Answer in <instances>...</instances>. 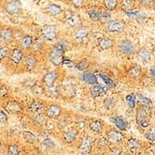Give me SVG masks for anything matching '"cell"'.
I'll use <instances>...</instances> for the list:
<instances>
[{
	"instance_id": "cell-17",
	"label": "cell",
	"mask_w": 155,
	"mask_h": 155,
	"mask_svg": "<svg viewBox=\"0 0 155 155\" xmlns=\"http://www.w3.org/2000/svg\"><path fill=\"white\" fill-rule=\"evenodd\" d=\"M78 135V131L74 128L69 129L67 131L64 132L63 135L64 140L67 142V143H72L73 141L75 140L76 137Z\"/></svg>"
},
{
	"instance_id": "cell-7",
	"label": "cell",
	"mask_w": 155,
	"mask_h": 155,
	"mask_svg": "<svg viewBox=\"0 0 155 155\" xmlns=\"http://www.w3.org/2000/svg\"><path fill=\"white\" fill-rule=\"evenodd\" d=\"M93 145V139L90 136H86L83 138L80 144V151L82 153H87L91 150Z\"/></svg>"
},
{
	"instance_id": "cell-30",
	"label": "cell",
	"mask_w": 155,
	"mask_h": 155,
	"mask_svg": "<svg viewBox=\"0 0 155 155\" xmlns=\"http://www.w3.org/2000/svg\"><path fill=\"white\" fill-rule=\"evenodd\" d=\"M138 99H139V102H140L142 106H147V107H151L153 106L152 101L147 97L143 96V95H138Z\"/></svg>"
},
{
	"instance_id": "cell-4",
	"label": "cell",
	"mask_w": 155,
	"mask_h": 155,
	"mask_svg": "<svg viewBox=\"0 0 155 155\" xmlns=\"http://www.w3.org/2000/svg\"><path fill=\"white\" fill-rule=\"evenodd\" d=\"M150 107H147V106H142L139 108L137 112V116H136V120L138 125L143 123L144 121H147V118L149 117L150 114Z\"/></svg>"
},
{
	"instance_id": "cell-1",
	"label": "cell",
	"mask_w": 155,
	"mask_h": 155,
	"mask_svg": "<svg viewBox=\"0 0 155 155\" xmlns=\"http://www.w3.org/2000/svg\"><path fill=\"white\" fill-rule=\"evenodd\" d=\"M68 44L66 41H61L55 44L51 49L49 54V60L54 66H59L63 64L64 53L67 50Z\"/></svg>"
},
{
	"instance_id": "cell-23",
	"label": "cell",
	"mask_w": 155,
	"mask_h": 155,
	"mask_svg": "<svg viewBox=\"0 0 155 155\" xmlns=\"http://www.w3.org/2000/svg\"><path fill=\"white\" fill-rule=\"evenodd\" d=\"M34 41L31 36L25 35L21 40V45L22 48L25 50H29L33 47Z\"/></svg>"
},
{
	"instance_id": "cell-31",
	"label": "cell",
	"mask_w": 155,
	"mask_h": 155,
	"mask_svg": "<svg viewBox=\"0 0 155 155\" xmlns=\"http://www.w3.org/2000/svg\"><path fill=\"white\" fill-rule=\"evenodd\" d=\"M118 4V0H104V5L109 10H113Z\"/></svg>"
},
{
	"instance_id": "cell-37",
	"label": "cell",
	"mask_w": 155,
	"mask_h": 155,
	"mask_svg": "<svg viewBox=\"0 0 155 155\" xmlns=\"http://www.w3.org/2000/svg\"><path fill=\"white\" fill-rule=\"evenodd\" d=\"M19 153V150L17 145L13 144L9 146V150H8V153H9V155H18Z\"/></svg>"
},
{
	"instance_id": "cell-38",
	"label": "cell",
	"mask_w": 155,
	"mask_h": 155,
	"mask_svg": "<svg viewBox=\"0 0 155 155\" xmlns=\"http://www.w3.org/2000/svg\"><path fill=\"white\" fill-rule=\"evenodd\" d=\"M110 19H111V16L110 14L108 13L107 12H102L100 11V21L102 22H110Z\"/></svg>"
},
{
	"instance_id": "cell-8",
	"label": "cell",
	"mask_w": 155,
	"mask_h": 155,
	"mask_svg": "<svg viewBox=\"0 0 155 155\" xmlns=\"http://www.w3.org/2000/svg\"><path fill=\"white\" fill-rule=\"evenodd\" d=\"M61 114V108L57 105H51L45 112V116L51 119L58 118Z\"/></svg>"
},
{
	"instance_id": "cell-45",
	"label": "cell",
	"mask_w": 155,
	"mask_h": 155,
	"mask_svg": "<svg viewBox=\"0 0 155 155\" xmlns=\"http://www.w3.org/2000/svg\"><path fill=\"white\" fill-rule=\"evenodd\" d=\"M9 93V90L6 88L5 85H2L1 86V97L2 98H5Z\"/></svg>"
},
{
	"instance_id": "cell-21",
	"label": "cell",
	"mask_w": 155,
	"mask_h": 155,
	"mask_svg": "<svg viewBox=\"0 0 155 155\" xmlns=\"http://www.w3.org/2000/svg\"><path fill=\"white\" fill-rule=\"evenodd\" d=\"M113 45V41L109 37H103L99 41V47L102 50H108Z\"/></svg>"
},
{
	"instance_id": "cell-47",
	"label": "cell",
	"mask_w": 155,
	"mask_h": 155,
	"mask_svg": "<svg viewBox=\"0 0 155 155\" xmlns=\"http://www.w3.org/2000/svg\"><path fill=\"white\" fill-rule=\"evenodd\" d=\"M71 2L75 7H80L84 3V0H71Z\"/></svg>"
},
{
	"instance_id": "cell-53",
	"label": "cell",
	"mask_w": 155,
	"mask_h": 155,
	"mask_svg": "<svg viewBox=\"0 0 155 155\" xmlns=\"http://www.w3.org/2000/svg\"><path fill=\"white\" fill-rule=\"evenodd\" d=\"M125 155H131V154H130V153H126Z\"/></svg>"
},
{
	"instance_id": "cell-49",
	"label": "cell",
	"mask_w": 155,
	"mask_h": 155,
	"mask_svg": "<svg viewBox=\"0 0 155 155\" xmlns=\"http://www.w3.org/2000/svg\"><path fill=\"white\" fill-rule=\"evenodd\" d=\"M104 103L108 108H110L112 106H113V105H114V101H113V99L112 98H108V99H106L105 100Z\"/></svg>"
},
{
	"instance_id": "cell-13",
	"label": "cell",
	"mask_w": 155,
	"mask_h": 155,
	"mask_svg": "<svg viewBox=\"0 0 155 155\" xmlns=\"http://www.w3.org/2000/svg\"><path fill=\"white\" fill-rule=\"evenodd\" d=\"M110 121L113 124H114L115 126L120 130H126L127 127H128V123L127 122V120H124L121 116H113V117L110 118Z\"/></svg>"
},
{
	"instance_id": "cell-19",
	"label": "cell",
	"mask_w": 155,
	"mask_h": 155,
	"mask_svg": "<svg viewBox=\"0 0 155 155\" xmlns=\"http://www.w3.org/2000/svg\"><path fill=\"white\" fill-rule=\"evenodd\" d=\"M46 11L47 13L53 16L60 15L62 12V9L61 6L56 5V4H50V5H48L46 8Z\"/></svg>"
},
{
	"instance_id": "cell-35",
	"label": "cell",
	"mask_w": 155,
	"mask_h": 155,
	"mask_svg": "<svg viewBox=\"0 0 155 155\" xmlns=\"http://www.w3.org/2000/svg\"><path fill=\"white\" fill-rule=\"evenodd\" d=\"M134 4H133L132 0H123L122 2V6L124 9H125L127 11L132 10V7Z\"/></svg>"
},
{
	"instance_id": "cell-9",
	"label": "cell",
	"mask_w": 155,
	"mask_h": 155,
	"mask_svg": "<svg viewBox=\"0 0 155 155\" xmlns=\"http://www.w3.org/2000/svg\"><path fill=\"white\" fill-rule=\"evenodd\" d=\"M58 74L56 71H50V72L47 73L44 76V78H43V81H44V84L46 85L48 88H51L54 85L55 81L58 78Z\"/></svg>"
},
{
	"instance_id": "cell-39",
	"label": "cell",
	"mask_w": 155,
	"mask_h": 155,
	"mask_svg": "<svg viewBox=\"0 0 155 155\" xmlns=\"http://www.w3.org/2000/svg\"><path fill=\"white\" fill-rule=\"evenodd\" d=\"M108 140L104 137H100L98 141V147L100 149H105L107 147Z\"/></svg>"
},
{
	"instance_id": "cell-51",
	"label": "cell",
	"mask_w": 155,
	"mask_h": 155,
	"mask_svg": "<svg viewBox=\"0 0 155 155\" xmlns=\"http://www.w3.org/2000/svg\"><path fill=\"white\" fill-rule=\"evenodd\" d=\"M150 75L153 80H155V65L152 66L150 70Z\"/></svg>"
},
{
	"instance_id": "cell-36",
	"label": "cell",
	"mask_w": 155,
	"mask_h": 155,
	"mask_svg": "<svg viewBox=\"0 0 155 155\" xmlns=\"http://www.w3.org/2000/svg\"><path fill=\"white\" fill-rule=\"evenodd\" d=\"M9 48H7L6 46L2 45L1 47V48H0V58H1V60H3L7 57V55L9 54Z\"/></svg>"
},
{
	"instance_id": "cell-48",
	"label": "cell",
	"mask_w": 155,
	"mask_h": 155,
	"mask_svg": "<svg viewBox=\"0 0 155 155\" xmlns=\"http://www.w3.org/2000/svg\"><path fill=\"white\" fill-rule=\"evenodd\" d=\"M44 144L45 146H47L48 147H54L55 144L53 142V140H51V139H46L44 140Z\"/></svg>"
},
{
	"instance_id": "cell-41",
	"label": "cell",
	"mask_w": 155,
	"mask_h": 155,
	"mask_svg": "<svg viewBox=\"0 0 155 155\" xmlns=\"http://www.w3.org/2000/svg\"><path fill=\"white\" fill-rule=\"evenodd\" d=\"M43 46V41L41 39H38L37 41H35L33 44V47L32 48H34V51H38V50L41 49Z\"/></svg>"
},
{
	"instance_id": "cell-26",
	"label": "cell",
	"mask_w": 155,
	"mask_h": 155,
	"mask_svg": "<svg viewBox=\"0 0 155 155\" xmlns=\"http://www.w3.org/2000/svg\"><path fill=\"white\" fill-rule=\"evenodd\" d=\"M127 146H128L130 150H132V151H135V150H139L140 148V143L137 139L132 138V139H130L128 140Z\"/></svg>"
},
{
	"instance_id": "cell-12",
	"label": "cell",
	"mask_w": 155,
	"mask_h": 155,
	"mask_svg": "<svg viewBox=\"0 0 155 155\" xmlns=\"http://www.w3.org/2000/svg\"><path fill=\"white\" fill-rule=\"evenodd\" d=\"M125 28V25L123 22L119 21V20H113L110 21L108 24L107 29L109 32H113V33H119L124 30Z\"/></svg>"
},
{
	"instance_id": "cell-52",
	"label": "cell",
	"mask_w": 155,
	"mask_h": 155,
	"mask_svg": "<svg viewBox=\"0 0 155 155\" xmlns=\"http://www.w3.org/2000/svg\"><path fill=\"white\" fill-rule=\"evenodd\" d=\"M34 2H38L40 0H34Z\"/></svg>"
},
{
	"instance_id": "cell-5",
	"label": "cell",
	"mask_w": 155,
	"mask_h": 155,
	"mask_svg": "<svg viewBox=\"0 0 155 155\" xmlns=\"http://www.w3.org/2000/svg\"><path fill=\"white\" fill-rule=\"evenodd\" d=\"M119 49L122 54L127 55L132 54L135 51L134 44L128 40H124V41H122L119 45Z\"/></svg>"
},
{
	"instance_id": "cell-27",
	"label": "cell",
	"mask_w": 155,
	"mask_h": 155,
	"mask_svg": "<svg viewBox=\"0 0 155 155\" xmlns=\"http://www.w3.org/2000/svg\"><path fill=\"white\" fill-rule=\"evenodd\" d=\"M87 14L92 21H100V11H97L95 10V9H89V10L87 11Z\"/></svg>"
},
{
	"instance_id": "cell-22",
	"label": "cell",
	"mask_w": 155,
	"mask_h": 155,
	"mask_svg": "<svg viewBox=\"0 0 155 155\" xmlns=\"http://www.w3.org/2000/svg\"><path fill=\"white\" fill-rule=\"evenodd\" d=\"M44 109V104L41 101H33L29 106V109L30 111L33 113H37Z\"/></svg>"
},
{
	"instance_id": "cell-42",
	"label": "cell",
	"mask_w": 155,
	"mask_h": 155,
	"mask_svg": "<svg viewBox=\"0 0 155 155\" xmlns=\"http://www.w3.org/2000/svg\"><path fill=\"white\" fill-rule=\"evenodd\" d=\"M88 63H87L86 61H80L79 63H78L77 64H76V68H77L80 71L85 70V69L88 68Z\"/></svg>"
},
{
	"instance_id": "cell-2",
	"label": "cell",
	"mask_w": 155,
	"mask_h": 155,
	"mask_svg": "<svg viewBox=\"0 0 155 155\" xmlns=\"http://www.w3.org/2000/svg\"><path fill=\"white\" fill-rule=\"evenodd\" d=\"M41 34L44 40L48 41H54L57 37V29L53 25H46L41 30Z\"/></svg>"
},
{
	"instance_id": "cell-25",
	"label": "cell",
	"mask_w": 155,
	"mask_h": 155,
	"mask_svg": "<svg viewBox=\"0 0 155 155\" xmlns=\"http://www.w3.org/2000/svg\"><path fill=\"white\" fill-rule=\"evenodd\" d=\"M80 18L79 16L76 14H71L69 15V16H68L67 19H66V22H67L68 24L71 27H76L80 23Z\"/></svg>"
},
{
	"instance_id": "cell-46",
	"label": "cell",
	"mask_w": 155,
	"mask_h": 155,
	"mask_svg": "<svg viewBox=\"0 0 155 155\" xmlns=\"http://www.w3.org/2000/svg\"><path fill=\"white\" fill-rule=\"evenodd\" d=\"M0 120H1V124H5V122L7 121V115L5 114L2 109H1L0 111Z\"/></svg>"
},
{
	"instance_id": "cell-44",
	"label": "cell",
	"mask_w": 155,
	"mask_h": 155,
	"mask_svg": "<svg viewBox=\"0 0 155 155\" xmlns=\"http://www.w3.org/2000/svg\"><path fill=\"white\" fill-rule=\"evenodd\" d=\"M126 15H127L128 17H131V18H135V17H137L140 15V12H137V11H127L126 12Z\"/></svg>"
},
{
	"instance_id": "cell-40",
	"label": "cell",
	"mask_w": 155,
	"mask_h": 155,
	"mask_svg": "<svg viewBox=\"0 0 155 155\" xmlns=\"http://www.w3.org/2000/svg\"><path fill=\"white\" fill-rule=\"evenodd\" d=\"M24 137L29 142H35L37 140L35 136L30 132H24Z\"/></svg>"
},
{
	"instance_id": "cell-18",
	"label": "cell",
	"mask_w": 155,
	"mask_h": 155,
	"mask_svg": "<svg viewBox=\"0 0 155 155\" xmlns=\"http://www.w3.org/2000/svg\"><path fill=\"white\" fill-rule=\"evenodd\" d=\"M37 65V59L33 55H29L28 57L25 58L24 66L27 71H32L35 68Z\"/></svg>"
},
{
	"instance_id": "cell-6",
	"label": "cell",
	"mask_w": 155,
	"mask_h": 155,
	"mask_svg": "<svg viewBox=\"0 0 155 155\" xmlns=\"http://www.w3.org/2000/svg\"><path fill=\"white\" fill-rule=\"evenodd\" d=\"M89 34V29L88 27H81L76 30L74 34V41L78 43H81L85 41Z\"/></svg>"
},
{
	"instance_id": "cell-24",
	"label": "cell",
	"mask_w": 155,
	"mask_h": 155,
	"mask_svg": "<svg viewBox=\"0 0 155 155\" xmlns=\"http://www.w3.org/2000/svg\"><path fill=\"white\" fill-rule=\"evenodd\" d=\"M83 81L88 85H95L98 82V78L96 76L93 74H90V73H86L82 75Z\"/></svg>"
},
{
	"instance_id": "cell-3",
	"label": "cell",
	"mask_w": 155,
	"mask_h": 155,
	"mask_svg": "<svg viewBox=\"0 0 155 155\" xmlns=\"http://www.w3.org/2000/svg\"><path fill=\"white\" fill-rule=\"evenodd\" d=\"M22 9V4L19 0H10L5 4V9L8 14H17Z\"/></svg>"
},
{
	"instance_id": "cell-29",
	"label": "cell",
	"mask_w": 155,
	"mask_h": 155,
	"mask_svg": "<svg viewBox=\"0 0 155 155\" xmlns=\"http://www.w3.org/2000/svg\"><path fill=\"white\" fill-rule=\"evenodd\" d=\"M141 73V68L139 65H135L133 68H131V69L129 71V74L130 75L131 78H137L140 76Z\"/></svg>"
},
{
	"instance_id": "cell-50",
	"label": "cell",
	"mask_w": 155,
	"mask_h": 155,
	"mask_svg": "<svg viewBox=\"0 0 155 155\" xmlns=\"http://www.w3.org/2000/svg\"><path fill=\"white\" fill-rule=\"evenodd\" d=\"M145 137L150 141H155V133L154 132L148 133L147 135H145Z\"/></svg>"
},
{
	"instance_id": "cell-20",
	"label": "cell",
	"mask_w": 155,
	"mask_h": 155,
	"mask_svg": "<svg viewBox=\"0 0 155 155\" xmlns=\"http://www.w3.org/2000/svg\"><path fill=\"white\" fill-rule=\"evenodd\" d=\"M89 128L92 131L96 134H100L103 130V124L100 120H95L91 121L89 124Z\"/></svg>"
},
{
	"instance_id": "cell-10",
	"label": "cell",
	"mask_w": 155,
	"mask_h": 155,
	"mask_svg": "<svg viewBox=\"0 0 155 155\" xmlns=\"http://www.w3.org/2000/svg\"><path fill=\"white\" fill-rule=\"evenodd\" d=\"M5 109L8 113H11V114H17V113H21L23 110V107L21 105L16 101L7 102L5 106Z\"/></svg>"
},
{
	"instance_id": "cell-28",
	"label": "cell",
	"mask_w": 155,
	"mask_h": 155,
	"mask_svg": "<svg viewBox=\"0 0 155 155\" xmlns=\"http://www.w3.org/2000/svg\"><path fill=\"white\" fill-rule=\"evenodd\" d=\"M138 58L143 61H148L150 59V54L146 49H141L138 53Z\"/></svg>"
},
{
	"instance_id": "cell-33",
	"label": "cell",
	"mask_w": 155,
	"mask_h": 155,
	"mask_svg": "<svg viewBox=\"0 0 155 155\" xmlns=\"http://www.w3.org/2000/svg\"><path fill=\"white\" fill-rule=\"evenodd\" d=\"M34 121L36 124H39V125H43L46 122V116H44L41 113H38L34 117Z\"/></svg>"
},
{
	"instance_id": "cell-34",
	"label": "cell",
	"mask_w": 155,
	"mask_h": 155,
	"mask_svg": "<svg viewBox=\"0 0 155 155\" xmlns=\"http://www.w3.org/2000/svg\"><path fill=\"white\" fill-rule=\"evenodd\" d=\"M99 76H100L101 78H102V79L104 81V82L106 83L107 86L113 87L115 85L114 81H113L111 78H109V77H107L106 75H105V74H99Z\"/></svg>"
},
{
	"instance_id": "cell-43",
	"label": "cell",
	"mask_w": 155,
	"mask_h": 155,
	"mask_svg": "<svg viewBox=\"0 0 155 155\" xmlns=\"http://www.w3.org/2000/svg\"><path fill=\"white\" fill-rule=\"evenodd\" d=\"M154 3V0H140V4L143 7H150Z\"/></svg>"
},
{
	"instance_id": "cell-15",
	"label": "cell",
	"mask_w": 155,
	"mask_h": 155,
	"mask_svg": "<svg viewBox=\"0 0 155 155\" xmlns=\"http://www.w3.org/2000/svg\"><path fill=\"white\" fill-rule=\"evenodd\" d=\"M90 90H91V94H92V96L99 97L106 94L109 88L107 86L102 85H94Z\"/></svg>"
},
{
	"instance_id": "cell-11",
	"label": "cell",
	"mask_w": 155,
	"mask_h": 155,
	"mask_svg": "<svg viewBox=\"0 0 155 155\" xmlns=\"http://www.w3.org/2000/svg\"><path fill=\"white\" fill-rule=\"evenodd\" d=\"M108 140L113 143H118L124 140V137L121 132L116 130H112L107 134Z\"/></svg>"
},
{
	"instance_id": "cell-16",
	"label": "cell",
	"mask_w": 155,
	"mask_h": 155,
	"mask_svg": "<svg viewBox=\"0 0 155 155\" xmlns=\"http://www.w3.org/2000/svg\"><path fill=\"white\" fill-rule=\"evenodd\" d=\"M13 37V31L10 28H3L1 30L0 39L1 41L4 43H7L12 41Z\"/></svg>"
},
{
	"instance_id": "cell-14",
	"label": "cell",
	"mask_w": 155,
	"mask_h": 155,
	"mask_svg": "<svg viewBox=\"0 0 155 155\" xmlns=\"http://www.w3.org/2000/svg\"><path fill=\"white\" fill-rule=\"evenodd\" d=\"M23 58V52L21 49L19 48H16V49L12 50L9 55V59L12 63L15 64H19L22 61Z\"/></svg>"
},
{
	"instance_id": "cell-32",
	"label": "cell",
	"mask_w": 155,
	"mask_h": 155,
	"mask_svg": "<svg viewBox=\"0 0 155 155\" xmlns=\"http://www.w3.org/2000/svg\"><path fill=\"white\" fill-rule=\"evenodd\" d=\"M127 104L130 109H134L136 106V96L134 94H129L126 97Z\"/></svg>"
}]
</instances>
